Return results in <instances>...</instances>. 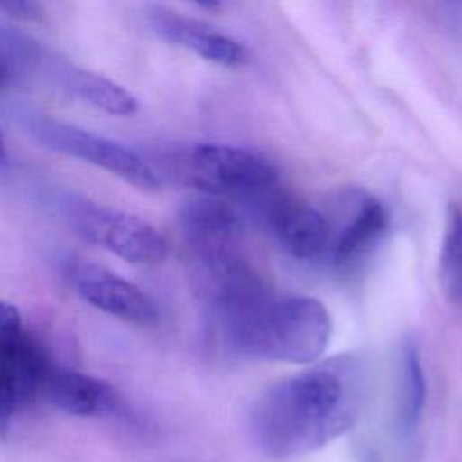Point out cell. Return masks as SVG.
<instances>
[{
  "mask_svg": "<svg viewBox=\"0 0 462 462\" xmlns=\"http://www.w3.org/2000/svg\"><path fill=\"white\" fill-rule=\"evenodd\" d=\"M5 159H7V148H5L4 134H2V130H0V164H2V162H5Z\"/></svg>",
  "mask_w": 462,
  "mask_h": 462,
  "instance_id": "18",
  "label": "cell"
},
{
  "mask_svg": "<svg viewBox=\"0 0 462 462\" xmlns=\"http://www.w3.org/2000/svg\"><path fill=\"white\" fill-rule=\"evenodd\" d=\"M180 233L191 265L240 254L242 226L236 213L215 197H199L180 209Z\"/></svg>",
  "mask_w": 462,
  "mask_h": 462,
  "instance_id": "8",
  "label": "cell"
},
{
  "mask_svg": "<svg viewBox=\"0 0 462 462\" xmlns=\"http://www.w3.org/2000/svg\"><path fill=\"white\" fill-rule=\"evenodd\" d=\"M42 395L56 408L78 417H106L119 406L117 392L108 383L56 365L45 375Z\"/></svg>",
  "mask_w": 462,
  "mask_h": 462,
  "instance_id": "11",
  "label": "cell"
},
{
  "mask_svg": "<svg viewBox=\"0 0 462 462\" xmlns=\"http://www.w3.org/2000/svg\"><path fill=\"white\" fill-rule=\"evenodd\" d=\"M74 233L85 242L110 251L125 262L157 265L166 260L170 244L148 220L85 197H72L65 208Z\"/></svg>",
  "mask_w": 462,
  "mask_h": 462,
  "instance_id": "4",
  "label": "cell"
},
{
  "mask_svg": "<svg viewBox=\"0 0 462 462\" xmlns=\"http://www.w3.org/2000/svg\"><path fill=\"white\" fill-rule=\"evenodd\" d=\"M157 177L204 197H263L278 184V168L262 153L220 143H175L152 153Z\"/></svg>",
  "mask_w": 462,
  "mask_h": 462,
  "instance_id": "3",
  "label": "cell"
},
{
  "mask_svg": "<svg viewBox=\"0 0 462 462\" xmlns=\"http://www.w3.org/2000/svg\"><path fill=\"white\" fill-rule=\"evenodd\" d=\"M426 401V379L417 346L408 341L402 348V383L399 404V428L410 435L420 422Z\"/></svg>",
  "mask_w": 462,
  "mask_h": 462,
  "instance_id": "15",
  "label": "cell"
},
{
  "mask_svg": "<svg viewBox=\"0 0 462 462\" xmlns=\"http://www.w3.org/2000/svg\"><path fill=\"white\" fill-rule=\"evenodd\" d=\"M0 11L22 22H38L43 18V7L38 2H0Z\"/></svg>",
  "mask_w": 462,
  "mask_h": 462,
  "instance_id": "16",
  "label": "cell"
},
{
  "mask_svg": "<svg viewBox=\"0 0 462 462\" xmlns=\"http://www.w3.org/2000/svg\"><path fill=\"white\" fill-rule=\"evenodd\" d=\"M267 220L282 247L294 258L327 256L332 226L312 204L291 195H274L267 206Z\"/></svg>",
  "mask_w": 462,
  "mask_h": 462,
  "instance_id": "9",
  "label": "cell"
},
{
  "mask_svg": "<svg viewBox=\"0 0 462 462\" xmlns=\"http://www.w3.org/2000/svg\"><path fill=\"white\" fill-rule=\"evenodd\" d=\"M150 23L164 40L188 49L208 61L224 67H242L249 61V52L244 43L200 20L159 7L152 11Z\"/></svg>",
  "mask_w": 462,
  "mask_h": 462,
  "instance_id": "10",
  "label": "cell"
},
{
  "mask_svg": "<svg viewBox=\"0 0 462 462\" xmlns=\"http://www.w3.org/2000/svg\"><path fill=\"white\" fill-rule=\"evenodd\" d=\"M7 81H9V69H7L5 60H4L2 54H0V88L5 87Z\"/></svg>",
  "mask_w": 462,
  "mask_h": 462,
  "instance_id": "17",
  "label": "cell"
},
{
  "mask_svg": "<svg viewBox=\"0 0 462 462\" xmlns=\"http://www.w3.org/2000/svg\"><path fill=\"white\" fill-rule=\"evenodd\" d=\"M67 276L79 298L105 314L137 327H155L161 319L155 301L146 292L99 263L74 262Z\"/></svg>",
  "mask_w": 462,
  "mask_h": 462,
  "instance_id": "7",
  "label": "cell"
},
{
  "mask_svg": "<svg viewBox=\"0 0 462 462\" xmlns=\"http://www.w3.org/2000/svg\"><path fill=\"white\" fill-rule=\"evenodd\" d=\"M51 366L42 343L25 330L20 310L0 301V435L18 410L42 395Z\"/></svg>",
  "mask_w": 462,
  "mask_h": 462,
  "instance_id": "5",
  "label": "cell"
},
{
  "mask_svg": "<svg viewBox=\"0 0 462 462\" xmlns=\"http://www.w3.org/2000/svg\"><path fill=\"white\" fill-rule=\"evenodd\" d=\"M388 227L386 208L372 197H365L348 222L332 235L327 256L336 265H346L368 253Z\"/></svg>",
  "mask_w": 462,
  "mask_h": 462,
  "instance_id": "12",
  "label": "cell"
},
{
  "mask_svg": "<svg viewBox=\"0 0 462 462\" xmlns=\"http://www.w3.org/2000/svg\"><path fill=\"white\" fill-rule=\"evenodd\" d=\"M365 399L361 370L348 359L328 361L269 386L249 413L251 440L274 460L321 449L357 420Z\"/></svg>",
  "mask_w": 462,
  "mask_h": 462,
  "instance_id": "1",
  "label": "cell"
},
{
  "mask_svg": "<svg viewBox=\"0 0 462 462\" xmlns=\"http://www.w3.org/2000/svg\"><path fill=\"white\" fill-rule=\"evenodd\" d=\"M439 282L446 300L462 307V206L451 202L439 254Z\"/></svg>",
  "mask_w": 462,
  "mask_h": 462,
  "instance_id": "14",
  "label": "cell"
},
{
  "mask_svg": "<svg viewBox=\"0 0 462 462\" xmlns=\"http://www.w3.org/2000/svg\"><path fill=\"white\" fill-rule=\"evenodd\" d=\"M29 132L42 146L103 168L137 189L157 191L162 184L143 155L105 135L47 116L32 117Z\"/></svg>",
  "mask_w": 462,
  "mask_h": 462,
  "instance_id": "6",
  "label": "cell"
},
{
  "mask_svg": "<svg viewBox=\"0 0 462 462\" xmlns=\"http://www.w3.org/2000/svg\"><path fill=\"white\" fill-rule=\"evenodd\" d=\"M218 318L231 350L253 359L314 363L332 337L330 312L312 296H278L265 289Z\"/></svg>",
  "mask_w": 462,
  "mask_h": 462,
  "instance_id": "2",
  "label": "cell"
},
{
  "mask_svg": "<svg viewBox=\"0 0 462 462\" xmlns=\"http://www.w3.org/2000/svg\"><path fill=\"white\" fill-rule=\"evenodd\" d=\"M63 85L74 97L110 116H132L139 110L137 97L103 74L69 67L63 76Z\"/></svg>",
  "mask_w": 462,
  "mask_h": 462,
  "instance_id": "13",
  "label": "cell"
}]
</instances>
